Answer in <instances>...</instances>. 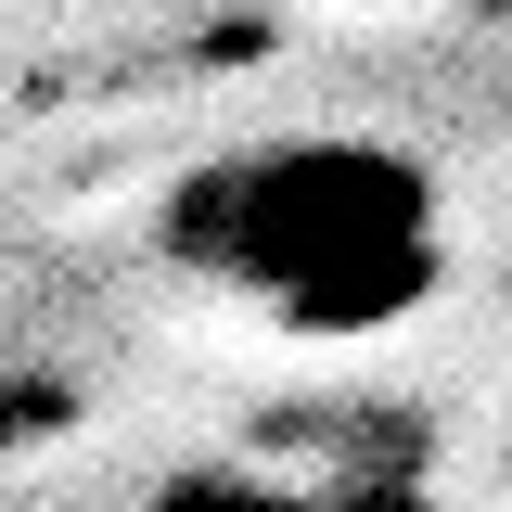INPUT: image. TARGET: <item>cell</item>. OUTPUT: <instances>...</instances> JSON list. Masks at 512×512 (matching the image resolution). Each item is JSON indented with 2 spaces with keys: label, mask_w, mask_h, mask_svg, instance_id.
<instances>
[{
  "label": "cell",
  "mask_w": 512,
  "mask_h": 512,
  "mask_svg": "<svg viewBox=\"0 0 512 512\" xmlns=\"http://www.w3.org/2000/svg\"><path fill=\"white\" fill-rule=\"evenodd\" d=\"M154 244L180 282L231 295L269 333L359 346V333H397L448 282V192L410 141L269 128V141L180 167V192L154 205Z\"/></svg>",
  "instance_id": "obj_1"
},
{
  "label": "cell",
  "mask_w": 512,
  "mask_h": 512,
  "mask_svg": "<svg viewBox=\"0 0 512 512\" xmlns=\"http://www.w3.org/2000/svg\"><path fill=\"white\" fill-rule=\"evenodd\" d=\"M167 512H397V500H346V487H256V474H180Z\"/></svg>",
  "instance_id": "obj_2"
}]
</instances>
